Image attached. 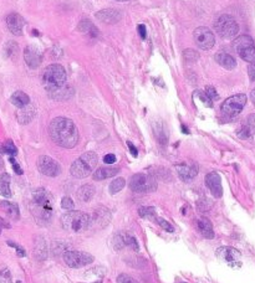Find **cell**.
<instances>
[{"instance_id": "cell-37", "label": "cell", "mask_w": 255, "mask_h": 283, "mask_svg": "<svg viewBox=\"0 0 255 283\" xmlns=\"http://www.w3.org/2000/svg\"><path fill=\"white\" fill-rule=\"evenodd\" d=\"M196 96H198L199 99H201V101L204 103V105H207V106H208V107H213V102H212V100L209 99L208 96H207L206 92L197 91L196 92Z\"/></svg>"}, {"instance_id": "cell-32", "label": "cell", "mask_w": 255, "mask_h": 283, "mask_svg": "<svg viewBox=\"0 0 255 283\" xmlns=\"http://www.w3.org/2000/svg\"><path fill=\"white\" fill-rule=\"evenodd\" d=\"M2 150L4 153H7V154H9L10 157H15V155L18 154L17 147H15L14 143H13L12 141H8L7 143H5L4 147L2 148Z\"/></svg>"}, {"instance_id": "cell-48", "label": "cell", "mask_w": 255, "mask_h": 283, "mask_svg": "<svg viewBox=\"0 0 255 283\" xmlns=\"http://www.w3.org/2000/svg\"><path fill=\"white\" fill-rule=\"evenodd\" d=\"M138 33H140L141 39H146L147 38V29H146L145 25H138Z\"/></svg>"}, {"instance_id": "cell-25", "label": "cell", "mask_w": 255, "mask_h": 283, "mask_svg": "<svg viewBox=\"0 0 255 283\" xmlns=\"http://www.w3.org/2000/svg\"><path fill=\"white\" fill-rule=\"evenodd\" d=\"M10 101H12L13 105L18 108H23V107H25V106L30 105V99H29L28 95L24 93L23 91L14 92L12 96V99H10Z\"/></svg>"}, {"instance_id": "cell-13", "label": "cell", "mask_w": 255, "mask_h": 283, "mask_svg": "<svg viewBox=\"0 0 255 283\" xmlns=\"http://www.w3.org/2000/svg\"><path fill=\"white\" fill-rule=\"evenodd\" d=\"M24 60H25L26 65L30 68H38L41 65L42 61V52L39 47L30 45L26 46L24 50Z\"/></svg>"}, {"instance_id": "cell-2", "label": "cell", "mask_w": 255, "mask_h": 283, "mask_svg": "<svg viewBox=\"0 0 255 283\" xmlns=\"http://www.w3.org/2000/svg\"><path fill=\"white\" fill-rule=\"evenodd\" d=\"M31 211L40 223L46 224L51 220L54 213V199L46 189L40 187L33 193Z\"/></svg>"}, {"instance_id": "cell-21", "label": "cell", "mask_w": 255, "mask_h": 283, "mask_svg": "<svg viewBox=\"0 0 255 283\" xmlns=\"http://www.w3.org/2000/svg\"><path fill=\"white\" fill-rule=\"evenodd\" d=\"M216 61L219 63L222 67L227 68V70H234L236 67V61L232 55H229L228 52L219 51L216 55Z\"/></svg>"}, {"instance_id": "cell-49", "label": "cell", "mask_w": 255, "mask_h": 283, "mask_svg": "<svg viewBox=\"0 0 255 283\" xmlns=\"http://www.w3.org/2000/svg\"><path fill=\"white\" fill-rule=\"evenodd\" d=\"M103 162L106 164H113L116 162V155L115 154H107L103 158Z\"/></svg>"}, {"instance_id": "cell-15", "label": "cell", "mask_w": 255, "mask_h": 283, "mask_svg": "<svg viewBox=\"0 0 255 283\" xmlns=\"http://www.w3.org/2000/svg\"><path fill=\"white\" fill-rule=\"evenodd\" d=\"M46 92L52 100H56V101H65L74 96V89L66 83L62 86L54 87V88H47Z\"/></svg>"}, {"instance_id": "cell-54", "label": "cell", "mask_w": 255, "mask_h": 283, "mask_svg": "<svg viewBox=\"0 0 255 283\" xmlns=\"http://www.w3.org/2000/svg\"><path fill=\"white\" fill-rule=\"evenodd\" d=\"M182 131H183V133H188V129H187V128H185V127H184V126H183V127H182Z\"/></svg>"}, {"instance_id": "cell-1", "label": "cell", "mask_w": 255, "mask_h": 283, "mask_svg": "<svg viewBox=\"0 0 255 283\" xmlns=\"http://www.w3.org/2000/svg\"><path fill=\"white\" fill-rule=\"evenodd\" d=\"M49 133L54 143L62 148H74L79 142L78 128L69 118H54L50 123Z\"/></svg>"}, {"instance_id": "cell-6", "label": "cell", "mask_w": 255, "mask_h": 283, "mask_svg": "<svg viewBox=\"0 0 255 283\" xmlns=\"http://www.w3.org/2000/svg\"><path fill=\"white\" fill-rule=\"evenodd\" d=\"M234 49L240 59L249 63H255V42L250 36L241 35L236 38Z\"/></svg>"}, {"instance_id": "cell-20", "label": "cell", "mask_w": 255, "mask_h": 283, "mask_svg": "<svg viewBox=\"0 0 255 283\" xmlns=\"http://www.w3.org/2000/svg\"><path fill=\"white\" fill-rule=\"evenodd\" d=\"M177 171L179 178L183 181H192L198 175V165L197 164H182L177 166Z\"/></svg>"}, {"instance_id": "cell-38", "label": "cell", "mask_w": 255, "mask_h": 283, "mask_svg": "<svg viewBox=\"0 0 255 283\" xmlns=\"http://www.w3.org/2000/svg\"><path fill=\"white\" fill-rule=\"evenodd\" d=\"M17 52H18V45L15 44V42L10 41L9 44L7 45V55L9 57H12V56H14Z\"/></svg>"}, {"instance_id": "cell-18", "label": "cell", "mask_w": 255, "mask_h": 283, "mask_svg": "<svg viewBox=\"0 0 255 283\" xmlns=\"http://www.w3.org/2000/svg\"><path fill=\"white\" fill-rule=\"evenodd\" d=\"M217 256L224 262L233 264L239 262L240 260V252L233 247H220L217 250Z\"/></svg>"}, {"instance_id": "cell-42", "label": "cell", "mask_w": 255, "mask_h": 283, "mask_svg": "<svg viewBox=\"0 0 255 283\" xmlns=\"http://www.w3.org/2000/svg\"><path fill=\"white\" fill-rule=\"evenodd\" d=\"M250 134H251V132H250V129L248 128V126L241 127V129H239V131H238V136L240 137L241 139L249 138V137H250Z\"/></svg>"}, {"instance_id": "cell-24", "label": "cell", "mask_w": 255, "mask_h": 283, "mask_svg": "<svg viewBox=\"0 0 255 283\" xmlns=\"http://www.w3.org/2000/svg\"><path fill=\"white\" fill-rule=\"evenodd\" d=\"M35 116V108L33 106L28 105L25 107L20 108V111L18 112V121L20 122L21 124H26L29 123Z\"/></svg>"}, {"instance_id": "cell-9", "label": "cell", "mask_w": 255, "mask_h": 283, "mask_svg": "<svg viewBox=\"0 0 255 283\" xmlns=\"http://www.w3.org/2000/svg\"><path fill=\"white\" fill-rule=\"evenodd\" d=\"M246 105V96L243 93L235 95L225 100L222 105V113L227 117H235L243 111L244 106Z\"/></svg>"}, {"instance_id": "cell-39", "label": "cell", "mask_w": 255, "mask_h": 283, "mask_svg": "<svg viewBox=\"0 0 255 283\" xmlns=\"http://www.w3.org/2000/svg\"><path fill=\"white\" fill-rule=\"evenodd\" d=\"M61 206H62V209H65V210H73L74 209L73 199L69 197L62 198V200H61Z\"/></svg>"}, {"instance_id": "cell-51", "label": "cell", "mask_w": 255, "mask_h": 283, "mask_svg": "<svg viewBox=\"0 0 255 283\" xmlns=\"http://www.w3.org/2000/svg\"><path fill=\"white\" fill-rule=\"evenodd\" d=\"M127 145H129V148H130V152H131V154L134 155V157H137L138 155V152H137V148L135 147L134 144H132L131 142H127Z\"/></svg>"}, {"instance_id": "cell-12", "label": "cell", "mask_w": 255, "mask_h": 283, "mask_svg": "<svg viewBox=\"0 0 255 283\" xmlns=\"http://www.w3.org/2000/svg\"><path fill=\"white\" fill-rule=\"evenodd\" d=\"M38 169L40 173L46 176H57L61 173L60 164L47 155H41L39 158Z\"/></svg>"}, {"instance_id": "cell-43", "label": "cell", "mask_w": 255, "mask_h": 283, "mask_svg": "<svg viewBox=\"0 0 255 283\" xmlns=\"http://www.w3.org/2000/svg\"><path fill=\"white\" fill-rule=\"evenodd\" d=\"M206 93H207V96H208L209 99L212 100V101H216V100L219 99V96H218V93H217L216 88H214V87H212V86H208V87H207Z\"/></svg>"}, {"instance_id": "cell-23", "label": "cell", "mask_w": 255, "mask_h": 283, "mask_svg": "<svg viewBox=\"0 0 255 283\" xmlns=\"http://www.w3.org/2000/svg\"><path fill=\"white\" fill-rule=\"evenodd\" d=\"M198 229L201 231V234L203 235L206 239H213L214 237V231L212 223L207 218H202L198 220Z\"/></svg>"}, {"instance_id": "cell-45", "label": "cell", "mask_w": 255, "mask_h": 283, "mask_svg": "<svg viewBox=\"0 0 255 283\" xmlns=\"http://www.w3.org/2000/svg\"><path fill=\"white\" fill-rule=\"evenodd\" d=\"M8 245L12 246V247H14L15 250H17L18 256H20V257H25V251H24L19 245H17V243L13 242V241H8Z\"/></svg>"}, {"instance_id": "cell-57", "label": "cell", "mask_w": 255, "mask_h": 283, "mask_svg": "<svg viewBox=\"0 0 255 283\" xmlns=\"http://www.w3.org/2000/svg\"><path fill=\"white\" fill-rule=\"evenodd\" d=\"M179 283H184V282H179Z\"/></svg>"}, {"instance_id": "cell-8", "label": "cell", "mask_w": 255, "mask_h": 283, "mask_svg": "<svg viewBox=\"0 0 255 283\" xmlns=\"http://www.w3.org/2000/svg\"><path fill=\"white\" fill-rule=\"evenodd\" d=\"M130 187L136 193H150L157 189V182L148 174H135L130 180Z\"/></svg>"}, {"instance_id": "cell-52", "label": "cell", "mask_w": 255, "mask_h": 283, "mask_svg": "<svg viewBox=\"0 0 255 283\" xmlns=\"http://www.w3.org/2000/svg\"><path fill=\"white\" fill-rule=\"evenodd\" d=\"M3 227H5V229H9V227H10V225H8L7 223H5V221H4V220H3V219H2V218H0V230H2V229H3Z\"/></svg>"}, {"instance_id": "cell-53", "label": "cell", "mask_w": 255, "mask_h": 283, "mask_svg": "<svg viewBox=\"0 0 255 283\" xmlns=\"http://www.w3.org/2000/svg\"><path fill=\"white\" fill-rule=\"evenodd\" d=\"M250 99H251V101H253V103L255 105V88L251 91V93H250Z\"/></svg>"}, {"instance_id": "cell-41", "label": "cell", "mask_w": 255, "mask_h": 283, "mask_svg": "<svg viewBox=\"0 0 255 283\" xmlns=\"http://www.w3.org/2000/svg\"><path fill=\"white\" fill-rule=\"evenodd\" d=\"M157 223L159 224V226L163 227V229L166 230V231H168V232H173V231H174L173 226H172V225L169 224L168 221H166V220H163V219L158 218V219H157Z\"/></svg>"}, {"instance_id": "cell-30", "label": "cell", "mask_w": 255, "mask_h": 283, "mask_svg": "<svg viewBox=\"0 0 255 283\" xmlns=\"http://www.w3.org/2000/svg\"><path fill=\"white\" fill-rule=\"evenodd\" d=\"M124 185H126V180H124L123 178L115 179V180L110 184V193L111 194H117V193L123 189Z\"/></svg>"}, {"instance_id": "cell-19", "label": "cell", "mask_w": 255, "mask_h": 283, "mask_svg": "<svg viewBox=\"0 0 255 283\" xmlns=\"http://www.w3.org/2000/svg\"><path fill=\"white\" fill-rule=\"evenodd\" d=\"M111 221V213L106 208H97L95 209L94 214L91 218V224L94 223L98 227H105L110 224Z\"/></svg>"}, {"instance_id": "cell-17", "label": "cell", "mask_w": 255, "mask_h": 283, "mask_svg": "<svg viewBox=\"0 0 255 283\" xmlns=\"http://www.w3.org/2000/svg\"><path fill=\"white\" fill-rule=\"evenodd\" d=\"M97 20L103 24H116L122 19L121 12L116 9H103L95 14Z\"/></svg>"}, {"instance_id": "cell-44", "label": "cell", "mask_w": 255, "mask_h": 283, "mask_svg": "<svg viewBox=\"0 0 255 283\" xmlns=\"http://www.w3.org/2000/svg\"><path fill=\"white\" fill-rule=\"evenodd\" d=\"M124 240L122 235H116L115 236V248L116 250H121L122 247H124Z\"/></svg>"}, {"instance_id": "cell-47", "label": "cell", "mask_w": 255, "mask_h": 283, "mask_svg": "<svg viewBox=\"0 0 255 283\" xmlns=\"http://www.w3.org/2000/svg\"><path fill=\"white\" fill-rule=\"evenodd\" d=\"M10 163L13 164V169H14L15 173L19 174V175H21V174H23V170H21V168H20L19 164H18L17 162H15L14 157H10Z\"/></svg>"}, {"instance_id": "cell-31", "label": "cell", "mask_w": 255, "mask_h": 283, "mask_svg": "<svg viewBox=\"0 0 255 283\" xmlns=\"http://www.w3.org/2000/svg\"><path fill=\"white\" fill-rule=\"evenodd\" d=\"M183 57H184L185 61L188 62H196L199 59V54L193 49H187L184 52H183Z\"/></svg>"}, {"instance_id": "cell-27", "label": "cell", "mask_w": 255, "mask_h": 283, "mask_svg": "<svg viewBox=\"0 0 255 283\" xmlns=\"http://www.w3.org/2000/svg\"><path fill=\"white\" fill-rule=\"evenodd\" d=\"M0 208L7 213V215L9 218H12L13 220H17L19 219V208H18L17 204L9 203V202H2L0 203Z\"/></svg>"}, {"instance_id": "cell-35", "label": "cell", "mask_w": 255, "mask_h": 283, "mask_svg": "<svg viewBox=\"0 0 255 283\" xmlns=\"http://www.w3.org/2000/svg\"><path fill=\"white\" fill-rule=\"evenodd\" d=\"M0 283H13L12 273L8 268L0 269Z\"/></svg>"}, {"instance_id": "cell-10", "label": "cell", "mask_w": 255, "mask_h": 283, "mask_svg": "<svg viewBox=\"0 0 255 283\" xmlns=\"http://www.w3.org/2000/svg\"><path fill=\"white\" fill-rule=\"evenodd\" d=\"M63 261L71 268H80V267L94 262V256L87 252H81V251H65Z\"/></svg>"}, {"instance_id": "cell-34", "label": "cell", "mask_w": 255, "mask_h": 283, "mask_svg": "<svg viewBox=\"0 0 255 283\" xmlns=\"http://www.w3.org/2000/svg\"><path fill=\"white\" fill-rule=\"evenodd\" d=\"M123 240H124V245L129 246V247H131L134 251H138L137 240L135 239L134 236H131V235H124Z\"/></svg>"}, {"instance_id": "cell-40", "label": "cell", "mask_w": 255, "mask_h": 283, "mask_svg": "<svg viewBox=\"0 0 255 283\" xmlns=\"http://www.w3.org/2000/svg\"><path fill=\"white\" fill-rule=\"evenodd\" d=\"M117 283H138L134 277L129 276V274H119L117 277Z\"/></svg>"}, {"instance_id": "cell-56", "label": "cell", "mask_w": 255, "mask_h": 283, "mask_svg": "<svg viewBox=\"0 0 255 283\" xmlns=\"http://www.w3.org/2000/svg\"><path fill=\"white\" fill-rule=\"evenodd\" d=\"M0 152H2V149H0ZM0 166H2V159H0Z\"/></svg>"}, {"instance_id": "cell-11", "label": "cell", "mask_w": 255, "mask_h": 283, "mask_svg": "<svg viewBox=\"0 0 255 283\" xmlns=\"http://www.w3.org/2000/svg\"><path fill=\"white\" fill-rule=\"evenodd\" d=\"M193 38H195L197 46L202 50H211L216 44V36L206 26L197 28L193 33Z\"/></svg>"}, {"instance_id": "cell-14", "label": "cell", "mask_w": 255, "mask_h": 283, "mask_svg": "<svg viewBox=\"0 0 255 283\" xmlns=\"http://www.w3.org/2000/svg\"><path fill=\"white\" fill-rule=\"evenodd\" d=\"M7 25L13 35L20 36L23 35V28L24 25H25V21H24L21 15L17 14V13H12V14L8 15Z\"/></svg>"}, {"instance_id": "cell-46", "label": "cell", "mask_w": 255, "mask_h": 283, "mask_svg": "<svg viewBox=\"0 0 255 283\" xmlns=\"http://www.w3.org/2000/svg\"><path fill=\"white\" fill-rule=\"evenodd\" d=\"M248 128L250 129V132L251 133H254L255 134V115H251V116H249L248 117Z\"/></svg>"}, {"instance_id": "cell-33", "label": "cell", "mask_w": 255, "mask_h": 283, "mask_svg": "<svg viewBox=\"0 0 255 283\" xmlns=\"http://www.w3.org/2000/svg\"><path fill=\"white\" fill-rule=\"evenodd\" d=\"M92 28H94V25H92L91 21L87 19L80 21V24L78 25V30L81 31V33H90Z\"/></svg>"}, {"instance_id": "cell-28", "label": "cell", "mask_w": 255, "mask_h": 283, "mask_svg": "<svg viewBox=\"0 0 255 283\" xmlns=\"http://www.w3.org/2000/svg\"><path fill=\"white\" fill-rule=\"evenodd\" d=\"M0 195L5 198L12 197V190H10V175L4 173L0 175Z\"/></svg>"}, {"instance_id": "cell-7", "label": "cell", "mask_w": 255, "mask_h": 283, "mask_svg": "<svg viewBox=\"0 0 255 283\" xmlns=\"http://www.w3.org/2000/svg\"><path fill=\"white\" fill-rule=\"evenodd\" d=\"M218 35L222 36L223 39H232L238 34L239 25L235 19L230 15H222L218 18L216 24H214Z\"/></svg>"}, {"instance_id": "cell-16", "label": "cell", "mask_w": 255, "mask_h": 283, "mask_svg": "<svg viewBox=\"0 0 255 283\" xmlns=\"http://www.w3.org/2000/svg\"><path fill=\"white\" fill-rule=\"evenodd\" d=\"M206 185L208 186V189L211 190V193L213 194V197L220 198L223 195V187H222V180L218 173H209L206 176Z\"/></svg>"}, {"instance_id": "cell-55", "label": "cell", "mask_w": 255, "mask_h": 283, "mask_svg": "<svg viewBox=\"0 0 255 283\" xmlns=\"http://www.w3.org/2000/svg\"><path fill=\"white\" fill-rule=\"evenodd\" d=\"M116 2H129V0H116Z\"/></svg>"}, {"instance_id": "cell-5", "label": "cell", "mask_w": 255, "mask_h": 283, "mask_svg": "<svg viewBox=\"0 0 255 283\" xmlns=\"http://www.w3.org/2000/svg\"><path fill=\"white\" fill-rule=\"evenodd\" d=\"M66 78H68V75H66L65 68L57 63L47 66L46 70L44 71V75H42V82H44L46 89L62 86L66 83Z\"/></svg>"}, {"instance_id": "cell-36", "label": "cell", "mask_w": 255, "mask_h": 283, "mask_svg": "<svg viewBox=\"0 0 255 283\" xmlns=\"http://www.w3.org/2000/svg\"><path fill=\"white\" fill-rule=\"evenodd\" d=\"M138 214H140L141 218H150V216L155 215L156 209L155 208H140Z\"/></svg>"}, {"instance_id": "cell-3", "label": "cell", "mask_w": 255, "mask_h": 283, "mask_svg": "<svg viewBox=\"0 0 255 283\" xmlns=\"http://www.w3.org/2000/svg\"><path fill=\"white\" fill-rule=\"evenodd\" d=\"M61 225L63 229L73 234H80L86 231L91 225V216L82 211H68L61 218Z\"/></svg>"}, {"instance_id": "cell-4", "label": "cell", "mask_w": 255, "mask_h": 283, "mask_svg": "<svg viewBox=\"0 0 255 283\" xmlns=\"http://www.w3.org/2000/svg\"><path fill=\"white\" fill-rule=\"evenodd\" d=\"M97 155L94 152H87L85 154H82L79 159H76L75 162L71 165V174L75 178L84 179L86 176H89L90 174L94 171V169L97 166Z\"/></svg>"}, {"instance_id": "cell-50", "label": "cell", "mask_w": 255, "mask_h": 283, "mask_svg": "<svg viewBox=\"0 0 255 283\" xmlns=\"http://www.w3.org/2000/svg\"><path fill=\"white\" fill-rule=\"evenodd\" d=\"M248 73H249V77H250L253 81H255V63H251V65L249 66Z\"/></svg>"}, {"instance_id": "cell-26", "label": "cell", "mask_w": 255, "mask_h": 283, "mask_svg": "<svg viewBox=\"0 0 255 283\" xmlns=\"http://www.w3.org/2000/svg\"><path fill=\"white\" fill-rule=\"evenodd\" d=\"M95 194V187L92 185H84L79 189L78 192V199L81 203H87L92 199Z\"/></svg>"}, {"instance_id": "cell-22", "label": "cell", "mask_w": 255, "mask_h": 283, "mask_svg": "<svg viewBox=\"0 0 255 283\" xmlns=\"http://www.w3.org/2000/svg\"><path fill=\"white\" fill-rule=\"evenodd\" d=\"M119 171V168H112V166H105V168H98L94 173L95 180H105L107 178H112Z\"/></svg>"}, {"instance_id": "cell-29", "label": "cell", "mask_w": 255, "mask_h": 283, "mask_svg": "<svg viewBox=\"0 0 255 283\" xmlns=\"http://www.w3.org/2000/svg\"><path fill=\"white\" fill-rule=\"evenodd\" d=\"M35 255L36 257L39 258V260H44L45 257H46L47 255V251H46V245H45V241L44 239H40L38 240V242H36L35 245Z\"/></svg>"}]
</instances>
